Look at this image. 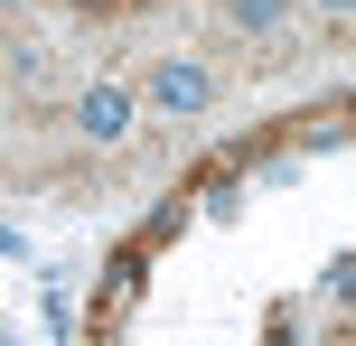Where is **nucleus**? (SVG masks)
Returning a JSON list of instances; mask_svg holds the SVG:
<instances>
[{
    "instance_id": "obj_1",
    "label": "nucleus",
    "mask_w": 356,
    "mask_h": 346,
    "mask_svg": "<svg viewBox=\"0 0 356 346\" xmlns=\"http://www.w3.org/2000/svg\"><path fill=\"white\" fill-rule=\"evenodd\" d=\"M150 103H160L169 122H197V112L216 103V75L188 66V56H160V66H150Z\"/></svg>"
},
{
    "instance_id": "obj_2",
    "label": "nucleus",
    "mask_w": 356,
    "mask_h": 346,
    "mask_svg": "<svg viewBox=\"0 0 356 346\" xmlns=\"http://www.w3.org/2000/svg\"><path fill=\"white\" fill-rule=\"evenodd\" d=\"M75 131H85L94 150H122V131H131V103H122V85H85V94H75Z\"/></svg>"
},
{
    "instance_id": "obj_3",
    "label": "nucleus",
    "mask_w": 356,
    "mask_h": 346,
    "mask_svg": "<svg viewBox=\"0 0 356 346\" xmlns=\"http://www.w3.org/2000/svg\"><path fill=\"white\" fill-rule=\"evenodd\" d=\"M282 19H291V0H225V28H244V37H282Z\"/></svg>"
},
{
    "instance_id": "obj_4",
    "label": "nucleus",
    "mask_w": 356,
    "mask_h": 346,
    "mask_svg": "<svg viewBox=\"0 0 356 346\" xmlns=\"http://www.w3.org/2000/svg\"><path fill=\"white\" fill-rule=\"evenodd\" d=\"M319 10H328V19H347V0H319Z\"/></svg>"
}]
</instances>
